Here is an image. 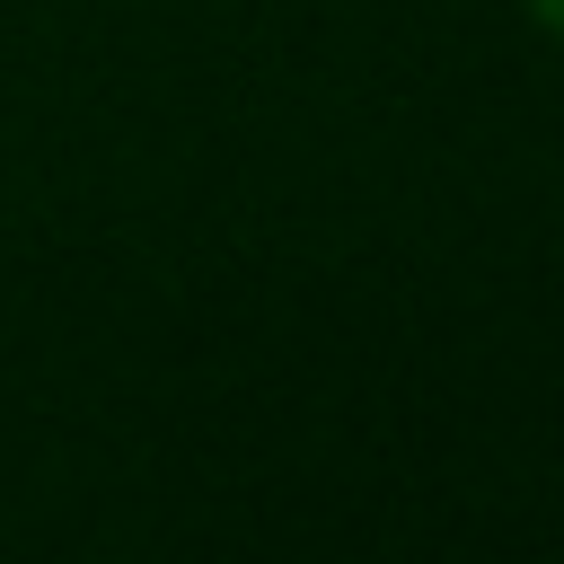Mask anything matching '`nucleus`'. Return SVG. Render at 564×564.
I'll use <instances>...</instances> for the list:
<instances>
[{"instance_id":"nucleus-1","label":"nucleus","mask_w":564,"mask_h":564,"mask_svg":"<svg viewBox=\"0 0 564 564\" xmlns=\"http://www.w3.org/2000/svg\"><path fill=\"white\" fill-rule=\"evenodd\" d=\"M529 18H538L546 35H564V0H529Z\"/></svg>"}]
</instances>
